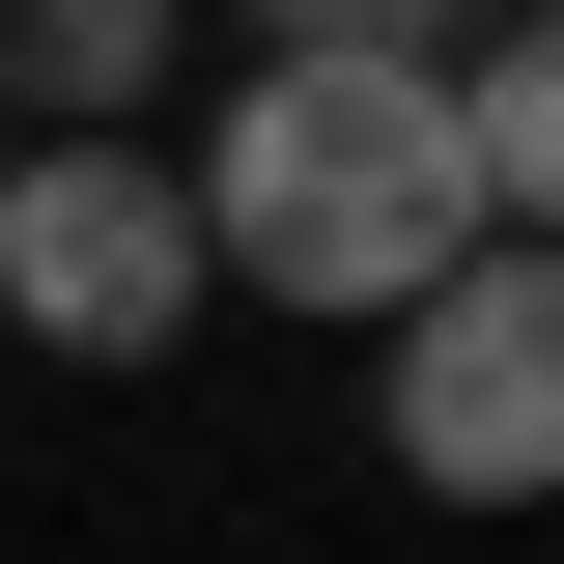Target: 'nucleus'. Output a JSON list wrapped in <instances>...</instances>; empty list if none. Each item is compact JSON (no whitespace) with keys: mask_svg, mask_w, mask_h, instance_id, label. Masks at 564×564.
<instances>
[{"mask_svg":"<svg viewBox=\"0 0 564 564\" xmlns=\"http://www.w3.org/2000/svg\"><path fill=\"white\" fill-rule=\"evenodd\" d=\"M226 282H198V198L170 141H0V339L29 367H170Z\"/></svg>","mask_w":564,"mask_h":564,"instance_id":"3","label":"nucleus"},{"mask_svg":"<svg viewBox=\"0 0 564 564\" xmlns=\"http://www.w3.org/2000/svg\"><path fill=\"white\" fill-rule=\"evenodd\" d=\"M170 198H198V282H254V311H423V282L480 254V198H452V113H423V57H254L198 141H170Z\"/></svg>","mask_w":564,"mask_h":564,"instance_id":"1","label":"nucleus"},{"mask_svg":"<svg viewBox=\"0 0 564 564\" xmlns=\"http://www.w3.org/2000/svg\"><path fill=\"white\" fill-rule=\"evenodd\" d=\"M367 452H395L423 508H536L564 480V254H452L423 311H367Z\"/></svg>","mask_w":564,"mask_h":564,"instance_id":"2","label":"nucleus"},{"mask_svg":"<svg viewBox=\"0 0 564 564\" xmlns=\"http://www.w3.org/2000/svg\"><path fill=\"white\" fill-rule=\"evenodd\" d=\"M452 29H508V0H254V57H452Z\"/></svg>","mask_w":564,"mask_h":564,"instance_id":"5","label":"nucleus"},{"mask_svg":"<svg viewBox=\"0 0 564 564\" xmlns=\"http://www.w3.org/2000/svg\"><path fill=\"white\" fill-rule=\"evenodd\" d=\"M198 0H0V141H170Z\"/></svg>","mask_w":564,"mask_h":564,"instance_id":"4","label":"nucleus"}]
</instances>
